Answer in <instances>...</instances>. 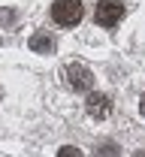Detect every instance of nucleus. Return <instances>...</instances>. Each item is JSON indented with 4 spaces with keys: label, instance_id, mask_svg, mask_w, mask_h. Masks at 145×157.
I'll return each mask as SVG.
<instances>
[{
    "label": "nucleus",
    "instance_id": "9b49d317",
    "mask_svg": "<svg viewBox=\"0 0 145 157\" xmlns=\"http://www.w3.org/2000/svg\"><path fill=\"white\" fill-rule=\"evenodd\" d=\"M0 45H3V36H0Z\"/></svg>",
    "mask_w": 145,
    "mask_h": 157
},
{
    "label": "nucleus",
    "instance_id": "9d476101",
    "mask_svg": "<svg viewBox=\"0 0 145 157\" xmlns=\"http://www.w3.org/2000/svg\"><path fill=\"white\" fill-rule=\"evenodd\" d=\"M133 157H145V151H136V154H133Z\"/></svg>",
    "mask_w": 145,
    "mask_h": 157
},
{
    "label": "nucleus",
    "instance_id": "423d86ee",
    "mask_svg": "<svg viewBox=\"0 0 145 157\" xmlns=\"http://www.w3.org/2000/svg\"><path fill=\"white\" fill-rule=\"evenodd\" d=\"M94 154L97 157H118V145H115V142H100Z\"/></svg>",
    "mask_w": 145,
    "mask_h": 157
},
{
    "label": "nucleus",
    "instance_id": "f257e3e1",
    "mask_svg": "<svg viewBox=\"0 0 145 157\" xmlns=\"http://www.w3.org/2000/svg\"><path fill=\"white\" fill-rule=\"evenodd\" d=\"M52 18L61 27H73L82 21V0H55L52 3Z\"/></svg>",
    "mask_w": 145,
    "mask_h": 157
},
{
    "label": "nucleus",
    "instance_id": "1a4fd4ad",
    "mask_svg": "<svg viewBox=\"0 0 145 157\" xmlns=\"http://www.w3.org/2000/svg\"><path fill=\"white\" fill-rule=\"evenodd\" d=\"M139 112L145 115V94H142V100H139Z\"/></svg>",
    "mask_w": 145,
    "mask_h": 157
},
{
    "label": "nucleus",
    "instance_id": "7ed1b4c3",
    "mask_svg": "<svg viewBox=\"0 0 145 157\" xmlns=\"http://www.w3.org/2000/svg\"><path fill=\"white\" fill-rule=\"evenodd\" d=\"M67 82H70L73 91H91L94 88V76L82 63H67Z\"/></svg>",
    "mask_w": 145,
    "mask_h": 157
},
{
    "label": "nucleus",
    "instance_id": "20e7f679",
    "mask_svg": "<svg viewBox=\"0 0 145 157\" xmlns=\"http://www.w3.org/2000/svg\"><path fill=\"white\" fill-rule=\"evenodd\" d=\"M27 45H30V52H36V55H52L55 45H58V39L52 36V30H36Z\"/></svg>",
    "mask_w": 145,
    "mask_h": 157
},
{
    "label": "nucleus",
    "instance_id": "6e6552de",
    "mask_svg": "<svg viewBox=\"0 0 145 157\" xmlns=\"http://www.w3.org/2000/svg\"><path fill=\"white\" fill-rule=\"evenodd\" d=\"M0 21H6V24H9V21H15V12H9V9H0Z\"/></svg>",
    "mask_w": 145,
    "mask_h": 157
},
{
    "label": "nucleus",
    "instance_id": "f03ea898",
    "mask_svg": "<svg viewBox=\"0 0 145 157\" xmlns=\"http://www.w3.org/2000/svg\"><path fill=\"white\" fill-rule=\"evenodd\" d=\"M124 15V3L121 0H100L97 9H94V21L103 24V27H115Z\"/></svg>",
    "mask_w": 145,
    "mask_h": 157
},
{
    "label": "nucleus",
    "instance_id": "0eeeda50",
    "mask_svg": "<svg viewBox=\"0 0 145 157\" xmlns=\"http://www.w3.org/2000/svg\"><path fill=\"white\" fill-rule=\"evenodd\" d=\"M58 157H82V151H79V148H73V145H63L61 151H58Z\"/></svg>",
    "mask_w": 145,
    "mask_h": 157
},
{
    "label": "nucleus",
    "instance_id": "39448f33",
    "mask_svg": "<svg viewBox=\"0 0 145 157\" xmlns=\"http://www.w3.org/2000/svg\"><path fill=\"white\" fill-rule=\"evenodd\" d=\"M85 109H88V115H91V118H106L112 106H109V97H106V94H88Z\"/></svg>",
    "mask_w": 145,
    "mask_h": 157
}]
</instances>
